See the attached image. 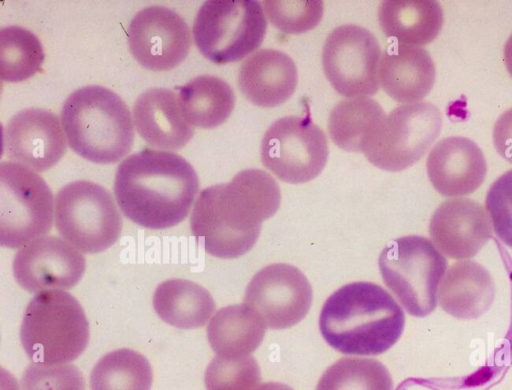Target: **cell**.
<instances>
[{"label": "cell", "instance_id": "18", "mask_svg": "<svg viewBox=\"0 0 512 390\" xmlns=\"http://www.w3.org/2000/svg\"><path fill=\"white\" fill-rule=\"evenodd\" d=\"M426 169L435 190L445 197L473 193L483 183L487 163L480 147L463 136H450L431 149Z\"/></svg>", "mask_w": 512, "mask_h": 390}, {"label": "cell", "instance_id": "10", "mask_svg": "<svg viewBox=\"0 0 512 390\" xmlns=\"http://www.w3.org/2000/svg\"><path fill=\"white\" fill-rule=\"evenodd\" d=\"M441 128L442 116L434 104H402L381 120L363 154L382 170L402 171L425 155Z\"/></svg>", "mask_w": 512, "mask_h": 390}, {"label": "cell", "instance_id": "3", "mask_svg": "<svg viewBox=\"0 0 512 390\" xmlns=\"http://www.w3.org/2000/svg\"><path fill=\"white\" fill-rule=\"evenodd\" d=\"M405 314L393 296L372 282H352L324 302L319 329L325 342L345 355L376 356L404 330Z\"/></svg>", "mask_w": 512, "mask_h": 390}, {"label": "cell", "instance_id": "28", "mask_svg": "<svg viewBox=\"0 0 512 390\" xmlns=\"http://www.w3.org/2000/svg\"><path fill=\"white\" fill-rule=\"evenodd\" d=\"M152 367L145 356L122 348L101 357L89 379L90 390H150Z\"/></svg>", "mask_w": 512, "mask_h": 390}, {"label": "cell", "instance_id": "9", "mask_svg": "<svg viewBox=\"0 0 512 390\" xmlns=\"http://www.w3.org/2000/svg\"><path fill=\"white\" fill-rule=\"evenodd\" d=\"M55 199L36 172L12 161L0 164V244L20 248L51 230Z\"/></svg>", "mask_w": 512, "mask_h": 390}, {"label": "cell", "instance_id": "32", "mask_svg": "<svg viewBox=\"0 0 512 390\" xmlns=\"http://www.w3.org/2000/svg\"><path fill=\"white\" fill-rule=\"evenodd\" d=\"M262 5L272 25L286 34H301L315 28L324 10L321 0H264Z\"/></svg>", "mask_w": 512, "mask_h": 390}, {"label": "cell", "instance_id": "20", "mask_svg": "<svg viewBox=\"0 0 512 390\" xmlns=\"http://www.w3.org/2000/svg\"><path fill=\"white\" fill-rule=\"evenodd\" d=\"M297 68L286 53L275 49H260L241 65L238 84L243 95L254 105L276 107L295 92Z\"/></svg>", "mask_w": 512, "mask_h": 390}, {"label": "cell", "instance_id": "11", "mask_svg": "<svg viewBox=\"0 0 512 390\" xmlns=\"http://www.w3.org/2000/svg\"><path fill=\"white\" fill-rule=\"evenodd\" d=\"M329 154L323 130L305 117L285 116L274 121L263 135V165L281 181L301 184L316 178Z\"/></svg>", "mask_w": 512, "mask_h": 390}, {"label": "cell", "instance_id": "19", "mask_svg": "<svg viewBox=\"0 0 512 390\" xmlns=\"http://www.w3.org/2000/svg\"><path fill=\"white\" fill-rule=\"evenodd\" d=\"M132 118L140 137L158 150H179L194 134L181 114L177 95L166 88H150L139 95Z\"/></svg>", "mask_w": 512, "mask_h": 390}, {"label": "cell", "instance_id": "1", "mask_svg": "<svg viewBox=\"0 0 512 390\" xmlns=\"http://www.w3.org/2000/svg\"><path fill=\"white\" fill-rule=\"evenodd\" d=\"M281 192L276 180L260 169H245L230 182L203 189L190 218L199 245L217 258L246 254L258 240L262 222L279 209Z\"/></svg>", "mask_w": 512, "mask_h": 390}, {"label": "cell", "instance_id": "8", "mask_svg": "<svg viewBox=\"0 0 512 390\" xmlns=\"http://www.w3.org/2000/svg\"><path fill=\"white\" fill-rule=\"evenodd\" d=\"M267 21L257 0H208L198 10L192 33L200 53L216 64L239 61L263 42Z\"/></svg>", "mask_w": 512, "mask_h": 390}, {"label": "cell", "instance_id": "21", "mask_svg": "<svg viewBox=\"0 0 512 390\" xmlns=\"http://www.w3.org/2000/svg\"><path fill=\"white\" fill-rule=\"evenodd\" d=\"M436 68L427 50L419 46L395 44L386 48L379 64V82L397 102H420L434 86Z\"/></svg>", "mask_w": 512, "mask_h": 390}, {"label": "cell", "instance_id": "27", "mask_svg": "<svg viewBox=\"0 0 512 390\" xmlns=\"http://www.w3.org/2000/svg\"><path fill=\"white\" fill-rule=\"evenodd\" d=\"M385 115L382 106L372 98L362 96L344 99L329 114V136L339 148L363 153Z\"/></svg>", "mask_w": 512, "mask_h": 390}, {"label": "cell", "instance_id": "36", "mask_svg": "<svg viewBox=\"0 0 512 390\" xmlns=\"http://www.w3.org/2000/svg\"><path fill=\"white\" fill-rule=\"evenodd\" d=\"M504 62L507 71L512 77V33L504 45Z\"/></svg>", "mask_w": 512, "mask_h": 390}, {"label": "cell", "instance_id": "6", "mask_svg": "<svg viewBox=\"0 0 512 390\" xmlns=\"http://www.w3.org/2000/svg\"><path fill=\"white\" fill-rule=\"evenodd\" d=\"M378 263L385 285L408 314L425 317L435 310L447 260L431 240L418 235L392 240Z\"/></svg>", "mask_w": 512, "mask_h": 390}, {"label": "cell", "instance_id": "5", "mask_svg": "<svg viewBox=\"0 0 512 390\" xmlns=\"http://www.w3.org/2000/svg\"><path fill=\"white\" fill-rule=\"evenodd\" d=\"M20 340L32 362L66 364L87 347L89 324L75 297L64 290H46L26 306Z\"/></svg>", "mask_w": 512, "mask_h": 390}, {"label": "cell", "instance_id": "34", "mask_svg": "<svg viewBox=\"0 0 512 390\" xmlns=\"http://www.w3.org/2000/svg\"><path fill=\"white\" fill-rule=\"evenodd\" d=\"M485 207L496 236L512 248V169L491 184Z\"/></svg>", "mask_w": 512, "mask_h": 390}, {"label": "cell", "instance_id": "37", "mask_svg": "<svg viewBox=\"0 0 512 390\" xmlns=\"http://www.w3.org/2000/svg\"><path fill=\"white\" fill-rule=\"evenodd\" d=\"M255 390H293L290 386L280 382H266L260 384Z\"/></svg>", "mask_w": 512, "mask_h": 390}, {"label": "cell", "instance_id": "14", "mask_svg": "<svg viewBox=\"0 0 512 390\" xmlns=\"http://www.w3.org/2000/svg\"><path fill=\"white\" fill-rule=\"evenodd\" d=\"M191 32L186 21L163 6L138 11L128 27V46L136 61L152 71L177 67L191 48Z\"/></svg>", "mask_w": 512, "mask_h": 390}, {"label": "cell", "instance_id": "16", "mask_svg": "<svg viewBox=\"0 0 512 390\" xmlns=\"http://www.w3.org/2000/svg\"><path fill=\"white\" fill-rule=\"evenodd\" d=\"M67 144L61 120L46 109L25 108L13 115L4 128L6 156L36 173L56 165Z\"/></svg>", "mask_w": 512, "mask_h": 390}, {"label": "cell", "instance_id": "13", "mask_svg": "<svg viewBox=\"0 0 512 390\" xmlns=\"http://www.w3.org/2000/svg\"><path fill=\"white\" fill-rule=\"evenodd\" d=\"M312 288L295 266L274 263L259 270L248 283L244 303L270 329H285L299 323L312 304Z\"/></svg>", "mask_w": 512, "mask_h": 390}, {"label": "cell", "instance_id": "30", "mask_svg": "<svg viewBox=\"0 0 512 390\" xmlns=\"http://www.w3.org/2000/svg\"><path fill=\"white\" fill-rule=\"evenodd\" d=\"M316 390H393V381L376 359L344 357L324 371Z\"/></svg>", "mask_w": 512, "mask_h": 390}, {"label": "cell", "instance_id": "33", "mask_svg": "<svg viewBox=\"0 0 512 390\" xmlns=\"http://www.w3.org/2000/svg\"><path fill=\"white\" fill-rule=\"evenodd\" d=\"M22 390H85V379L73 364L31 363L21 377Z\"/></svg>", "mask_w": 512, "mask_h": 390}, {"label": "cell", "instance_id": "22", "mask_svg": "<svg viewBox=\"0 0 512 390\" xmlns=\"http://www.w3.org/2000/svg\"><path fill=\"white\" fill-rule=\"evenodd\" d=\"M495 298V284L481 264L464 260L452 264L438 290L440 307L457 319H476L486 313Z\"/></svg>", "mask_w": 512, "mask_h": 390}, {"label": "cell", "instance_id": "12", "mask_svg": "<svg viewBox=\"0 0 512 390\" xmlns=\"http://www.w3.org/2000/svg\"><path fill=\"white\" fill-rule=\"evenodd\" d=\"M381 49L376 37L355 24L336 27L322 50L323 71L332 87L348 98L374 95L379 89Z\"/></svg>", "mask_w": 512, "mask_h": 390}, {"label": "cell", "instance_id": "17", "mask_svg": "<svg viewBox=\"0 0 512 390\" xmlns=\"http://www.w3.org/2000/svg\"><path fill=\"white\" fill-rule=\"evenodd\" d=\"M492 233V223L484 207L463 197L442 202L429 224L432 243L453 259L474 257L492 238Z\"/></svg>", "mask_w": 512, "mask_h": 390}, {"label": "cell", "instance_id": "35", "mask_svg": "<svg viewBox=\"0 0 512 390\" xmlns=\"http://www.w3.org/2000/svg\"><path fill=\"white\" fill-rule=\"evenodd\" d=\"M492 137L497 153L512 164V108L498 117L493 127Z\"/></svg>", "mask_w": 512, "mask_h": 390}, {"label": "cell", "instance_id": "2", "mask_svg": "<svg viewBox=\"0 0 512 390\" xmlns=\"http://www.w3.org/2000/svg\"><path fill=\"white\" fill-rule=\"evenodd\" d=\"M199 190L193 166L182 156L143 149L118 166L114 195L122 213L148 229L173 227L190 212Z\"/></svg>", "mask_w": 512, "mask_h": 390}, {"label": "cell", "instance_id": "4", "mask_svg": "<svg viewBox=\"0 0 512 390\" xmlns=\"http://www.w3.org/2000/svg\"><path fill=\"white\" fill-rule=\"evenodd\" d=\"M60 120L69 147L97 164L124 158L134 141V123L124 100L112 90L89 85L64 101Z\"/></svg>", "mask_w": 512, "mask_h": 390}, {"label": "cell", "instance_id": "29", "mask_svg": "<svg viewBox=\"0 0 512 390\" xmlns=\"http://www.w3.org/2000/svg\"><path fill=\"white\" fill-rule=\"evenodd\" d=\"M39 38L21 26L0 30V77L6 82H21L36 74L44 61Z\"/></svg>", "mask_w": 512, "mask_h": 390}, {"label": "cell", "instance_id": "31", "mask_svg": "<svg viewBox=\"0 0 512 390\" xmlns=\"http://www.w3.org/2000/svg\"><path fill=\"white\" fill-rule=\"evenodd\" d=\"M261 382L260 367L254 357H214L208 364L206 390H255Z\"/></svg>", "mask_w": 512, "mask_h": 390}, {"label": "cell", "instance_id": "15", "mask_svg": "<svg viewBox=\"0 0 512 390\" xmlns=\"http://www.w3.org/2000/svg\"><path fill=\"white\" fill-rule=\"evenodd\" d=\"M82 253L56 236H42L21 247L13 260L17 283L30 293L74 287L85 272Z\"/></svg>", "mask_w": 512, "mask_h": 390}, {"label": "cell", "instance_id": "7", "mask_svg": "<svg viewBox=\"0 0 512 390\" xmlns=\"http://www.w3.org/2000/svg\"><path fill=\"white\" fill-rule=\"evenodd\" d=\"M55 227L81 253L95 254L118 240L123 221L111 193L98 183L78 180L55 197Z\"/></svg>", "mask_w": 512, "mask_h": 390}, {"label": "cell", "instance_id": "23", "mask_svg": "<svg viewBox=\"0 0 512 390\" xmlns=\"http://www.w3.org/2000/svg\"><path fill=\"white\" fill-rule=\"evenodd\" d=\"M378 20L387 37L420 47L438 36L444 16L435 0H386L379 6Z\"/></svg>", "mask_w": 512, "mask_h": 390}, {"label": "cell", "instance_id": "24", "mask_svg": "<svg viewBox=\"0 0 512 390\" xmlns=\"http://www.w3.org/2000/svg\"><path fill=\"white\" fill-rule=\"evenodd\" d=\"M266 325L245 303L219 309L207 326V338L219 356H247L261 344Z\"/></svg>", "mask_w": 512, "mask_h": 390}, {"label": "cell", "instance_id": "26", "mask_svg": "<svg viewBox=\"0 0 512 390\" xmlns=\"http://www.w3.org/2000/svg\"><path fill=\"white\" fill-rule=\"evenodd\" d=\"M182 116L192 127L211 129L224 123L235 106L231 86L213 75H200L178 89Z\"/></svg>", "mask_w": 512, "mask_h": 390}, {"label": "cell", "instance_id": "25", "mask_svg": "<svg viewBox=\"0 0 512 390\" xmlns=\"http://www.w3.org/2000/svg\"><path fill=\"white\" fill-rule=\"evenodd\" d=\"M153 307L167 324L180 329H195L210 319L215 302L201 285L186 279H169L155 289Z\"/></svg>", "mask_w": 512, "mask_h": 390}]
</instances>
